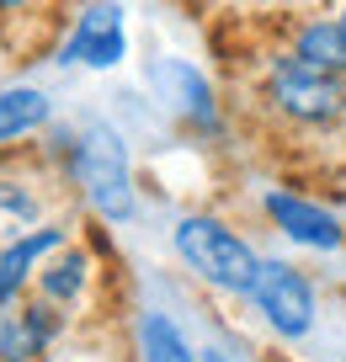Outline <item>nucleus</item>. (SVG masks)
I'll use <instances>...</instances> for the list:
<instances>
[{
    "mask_svg": "<svg viewBox=\"0 0 346 362\" xmlns=\"http://www.w3.org/2000/svg\"><path fill=\"white\" fill-rule=\"evenodd\" d=\"M91 277H96V261H91V250H80L75 240H69L59 256L43 261V272H38L33 293L48 298V304H59V309H80V298L91 293Z\"/></svg>",
    "mask_w": 346,
    "mask_h": 362,
    "instance_id": "obj_11",
    "label": "nucleus"
},
{
    "mask_svg": "<svg viewBox=\"0 0 346 362\" xmlns=\"http://www.w3.org/2000/svg\"><path fill=\"white\" fill-rule=\"evenodd\" d=\"M171 250H176L181 272L192 283L213 288L224 298H250L261 277V250L240 235L235 224H224L219 214H181L171 224Z\"/></svg>",
    "mask_w": 346,
    "mask_h": 362,
    "instance_id": "obj_1",
    "label": "nucleus"
},
{
    "mask_svg": "<svg viewBox=\"0 0 346 362\" xmlns=\"http://www.w3.org/2000/svg\"><path fill=\"white\" fill-rule=\"evenodd\" d=\"M134 362H202V346L171 309L144 304L134 315Z\"/></svg>",
    "mask_w": 346,
    "mask_h": 362,
    "instance_id": "obj_9",
    "label": "nucleus"
},
{
    "mask_svg": "<svg viewBox=\"0 0 346 362\" xmlns=\"http://www.w3.org/2000/svg\"><path fill=\"white\" fill-rule=\"evenodd\" d=\"M0 224H6V235H22V229L43 224V197L16 187V181H0Z\"/></svg>",
    "mask_w": 346,
    "mask_h": 362,
    "instance_id": "obj_14",
    "label": "nucleus"
},
{
    "mask_svg": "<svg viewBox=\"0 0 346 362\" xmlns=\"http://www.w3.org/2000/svg\"><path fill=\"white\" fill-rule=\"evenodd\" d=\"M261 214L277 224L282 240H293L299 250H314V256H335L346 245V224L320 203V197H304V192H282V187H267L261 197Z\"/></svg>",
    "mask_w": 346,
    "mask_h": 362,
    "instance_id": "obj_6",
    "label": "nucleus"
},
{
    "mask_svg": "<svg viewBox=\"0 0 346 362\" xmlns=\"http://www.w3.org/2000/svg\"><path fill=\"white\" fill-rule=\"evenodd\" d=\"M149 86H155L160 96H166V102L187 117V123H197V128H213V123H219V107H213L208 80H202L187 59H160V64L149 69Z\"/></svg>",
    "mask_w": 346,
    "mask_h": 362,
    "instance_id": "obj_10",
    "label": "nucleus"
},
{
    "mask_svg": "<svg viewBox=\"0 0 346 362\" xmlns=\"http://www.w3.org/2000/svg\"><path fill=\"white\" fill-rule=\"evenodd\" d=\"M64 245H69V229L54 224V218H43V224L22 229V235H11V240H0V304L27 298V288L38 283L43 261L59 256Z\"/></svg>",
    "mask_w": 346,
    "mask_h": 362,
    "instance_id": "obj_8",
    "label": "nucleus"
},
{
    "mask_svg": "<svg viewBox=\"0 0 346 362\" xmlns=\"http://www.w3.org/2000/svg\"><path fill=\"white\" fill-rule=\"evenodd\" d=\"M267 102L299 128H335L346 117V75L314 69L304 59H277L267 80Z\"/></svg>",
    "mask_w": 346,
    "mask_h": 362,
    "instance_id": "obj_4",
    "label": "nucleus"
},
{
    "mask_svg": "<svg viewBox=\"0 0 346 362\" xmlns=\"http://www.w3.org/2000/svg\"><path fill=\"white\" fill-rule=\"evenodd\" d=\"M341 22H346V11H341Z\"/></svg>",
    "mask_w": 346,
    "mask_h": 362,
    "instance_id": "obj_17",
    "label": "nucleus"
},
{
    "mask_svg": "<svg viewBox=\"0 0 346 362\" xmlns=\"http://www.w3.org/2000/svg\"><path fill=\"white\" fill-rule=\"evenodd\" d=\"M64 176L75 181V192L86 197V208L107 224H128L139 214V187H134V160H128V144L112 123H86L69 139V160Z\"/></svg>",
    "mask_w": 346,
    "mask_h": 362,
    "instance_id": "obj_2",
    "label": "nucleus"
},
{
    "mask_svg": "<svg viewBox=\"0 0 346 362\" xmlns=\"http://www.w3.org/2000/svg\"><path fill=\"white\" fill-rule=\"evenodd\" d=\"M293 59H304V64L314 69H335V75H346V22L341 16H304L299 27H293Z\"/></svg>",
    "mask_w": 346,
    "mask_h": 362,
    "instance_id": "obj_13",
    "label": "nucleus"
},
{
    "mask_svg": "<svg viewBox=\"0 0 346 362\" xmlns=\"http://www.w3.org/2000/svg\"><path fill=\"white\" fill-rule=\"evenodd\" d=\"M54 123V102H48V90L38 86H6L0 90V149L22 144V139L43 134Z\"/></svg>",
    "mask_w": 346,
    "mask_h": 362,
    "instance_id": "obj_12",
    "label": "nucleus"
},
{
    "mask_svg": "<svg viewBox=\"0 0 346 362\" xmlns=\"http://www.w3.org/2000/svg\"><path fill=\"white\" fill-rule=\"evenodd\" d=\"M64 330H69V309L48 304L38 293L0 304V362H43L64 341Z\"/></svg>",
    "mask_w": 346,
    "mask_h": 362,
    "instance_id": "obj_5",
    "label": "nucleus"
},
{
    "mask_svg": "<svg viewBox=\"0 0 346 362\" xmlns=\"http://www.w3.org/2000/svg\"><path fill=\"white\" fill-rule=\"evenodd\" d=\"M202 362H235L229 351H219V346H202Z\"/></svg>",
    "mask_w": 346,
    "mask_h": 362,
    "instance_id": "obj_15",
    "label": "nucleus"
},
{
    "mask_svg": "<svg viewBox=\"0 0 346 362\" xmlns=\"http://www.w3.org/2000/svg\"><path fill=\"white\" fill-rule=\"evenodd\" d=\"M22 6H33V0H0V11H22Z\"/></svg>",
    "mask_w": 346,
    "mask_h": 362,
    "instance_id": "obj_16",
    "label": "nucleus"
},
{
    "mask_svg": "<svg viewBox=\"0 0 346 362\" xmlns=\"http://www.w3.org/2000/svg\"><path fill=\"white\" fill-rule=\"evenodd\" d=\"M128 59V27L117 0H96L75 16V33L59 43V64H86V69H117Z\"/></svg>",
    "mask_w": 346,
    "mask_h": 362,
    "instance_id": "obj_7",
    "label": "nucleus"
},
{
    "mask_svg": "<svg viewBox=\"0 0 346 362\" xmlns=\"http://www.w3.org/2000/svg\"><path fill=\"white\" fill-rule=\"evenodd\" d=\"M246 304L256 309L267 336L282 341V346H299V341H309L320 330V288L309 283V272H299L282 256L261 261V277H256Z\"/></svg>",
    "mask_w": 346,
    "mask_h": 362,
    "instance_id": "obj_3",
    "label": "nucleus"
},
{
    "mask_svg": "<svg viewBox=\"0 0 346 362\" xmlns=\"http://www.w3.org/2000/svg\"><path fill=\"white\" fill-rule=\"evenodd\" d=\"M341 362H346V357H341Z\"/></svg>",
    "mask_w": 346,
    "mask_h": 362,
    "instance_id": "obj_18",
    "label": "nucleus"
}]
</instances>
